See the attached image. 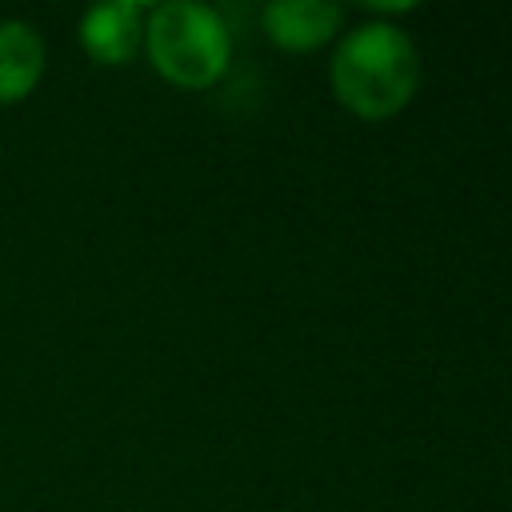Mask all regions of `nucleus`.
<instances>
[{"label": "nucleus", "instance_id": "obj_4", "mask_svg": "<svg viewBox=\"0 0 512 512\" xmlns=\"http://www.w3.org/2000/svg\"><path fill=\"white\" fill-rule=\"evenodd\" d=\"M140 4L132 0H112V4H100L84 16L80 24V36H84V48L104 60V64H120L136 52L140 44Z\"/></svg>", "mask_w": 512, "mask_h": 512}, {"label": "nucleus", "instance_id": "obj_5", "mask_svg": "<svg viewBox=\"0 0 512 512\" xmlns=\"http://www.w3.org/2000/svg\"><path fill=\"white\" fill-rule=\"evenodd\" d=\"M44 68V40L24 20H0V100L24 96Z\"/></svg>", "mask_w": 512, "mask_h": 512}, {"label": "nucleus", "instance_id": "obj_2", "mask_svg": "<svg viewBox=\"0 0 512 512\" xmlns=\"http://www.w3.org/2000/svg\"><path fill=\"white\" fill-rule=\"evenodd\" d=\"M144 40L152 64L176 84H212L228 64V28L208 4L168 0L152 8Z\"/></svg>", "mask_w": 512, "mask_h": 512}, {"label": "nucleus", "instance_id": "obj_1", "mask_svg": "<svg viewBox=\"0 0 512 512\" xmlns=\"http://www.w3.org/2000/svg\"><path fill=\"white\" fill-rule=\"evenodd\" d=\"M420 56L404 28L372 20L352 28L332 56V88L360 116H388L416 92Z\"/></svg>", "mask_w": 512, "mask_h": 512}, {"label": "nucleus", "instance_id": "obj_3", "mask_svg": "<svg viewBox=\"0 0 512 512\" xmlns=\"http://www.w3.org/2000/svg\"><path fill=\"white\" fill-rule=\"evenodd\" d=\"M340 16L332 0H272L264 8V28L284 48H316L340 28Z\"/></svg>", "mask_w": 512, "mask_h": 512}]
</instances>
